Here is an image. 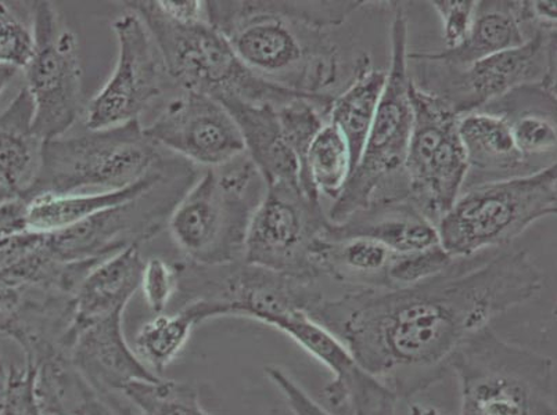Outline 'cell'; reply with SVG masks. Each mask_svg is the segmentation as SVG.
I'll return each mask as SVG.
<instances>
[{
  "instance_id": "35",
  "label": "cell",
  "mask_w": 557,
  "mask_h": 415,
  "mask_svg": "<svg viewBox=\"0 0 557 415\" xmlns=\"http://www.w3.org/2000/svg\"><path fill=\"white\" fill-rule=\"evenodd\" d=\"M265 376L270 378V381L285 398L293 415H338L313 400L285 369L277 366H268L265 367Z\"/></svg>"
},
{
  "instance_id": "28",
  "label": "cell",
  "mask_w": 557,
  "mask_h": 415,
  "mask_svg": "<svg viewBox=\"0 0 557 415\" xmlns=\"http://www.w3.org/2000/svg\"><path fill=\"white\" fill-rule=\"evenodd\" d=\"M354 169L351 150L341 130L325 124L308 149L300 186L307 197L321 201L322 196L336 201Z\"/></svg>"
},
{
  "instance_id": "34",
  "label": "cell",
  "mask_w": 557,
  "mask_h": 415,
  "mask_svg": "<svg viewBox=\"0 0 557 415\" xmlns=\"http://www.w3.org/2000/svg\"><path fill=\"white\" fill-rule=\"evenodd\" d=\"M443 22L445 49L458 48L472 27L474 0H434L430 2Z\"/></svg>"
},
{
  "instance_id": "1",
  "label": "cell",
  "mask_w": 557,
  "mask_h": 415,
  "mask_svg": "<svg viewBox=\"0 0 557 415\" xmlns=\"http://www.w3.org/2000/svg\"><path fill=\"white\" fill-rule=\"evenodd\" d=\"M544 277L524 251L458 257L442 275L403 288H352L310 313L398 399L428 391L469 338L534 300Z\"/></svg>"
},
{
  "instance_id": "37",
  "label": "cell",
  "mask_w": 557,
  "mask_h": 415,
  "mask_svg": "<svg viewBox=\"0 0 557 415\" xmlns=\"http://www.w3.org/2000/svg\"><path fill=\"white\" fill-rule=\"evenodd\" d=\"M157 8L171 22L190 25L207 22L206 2L201 0H182V2H171V0H157Z\"/></svg>"
},
{
  "instance_id": "2",
  "label": "cell",
  "mask_w": 557,
  "mask_h": 415,
  "mask_svg": "<svg viewBox=\"0 0 557 415\" xmlns=\"http://www.w3.org/2000/svg\"><path fill=\"white\" fill-rule=\"evenodd\" d=\"M367 2H206L207 22L268 83L308 95L341 78V49L329 37Z\"/></svg>"
},
{
  "instance_id": "7",
  "label": "cell",
  "mask_w": 557,
  "mask_h": 415,
  "mask_svg": "<svg viewBox=\"0 0 557 415\" xmlns=\"http://www.w3.org/2000/svg\"><path fill=\"white\" fill-rule=\"evenodd\" d=\"M449 372L459 382V415H556L554 361L491 326L458 349Z\"/></svg>"
},
{
  "instance_id": "42",
  "label": "cell",
  "mask_w": 557,
  "mask_h": 415,
  "mask_svg": "<svg viewBox=\"0 0 557 415\" xmlns=\"http://www.w3.org/2000/svg\"><path fill=\"white\" fill-rule=\"evenodd\" d=\"M9 367L4 366V363H0V400H2L4 385H7Z\"/></svg>"
},
{
  "instance_id": "24",
  "label": "cell",
  "mask_w": 557,
  "mask_h": 415,
  "mask_svg": "<svg viewBox=\"0 0 557 415\" xmlns=\"http://www.w3.org/2000/svg\"><path fill=\"white\" fill-rule=\"evenodd\" d=\"M480 111L503 116L527 160L556 159V86H521Z\"/></svg>"
},
{
  "instance_id": "39",
  "label": "cell",
  "mask_w": 557,
  "mask_h": 415,
  "mask_svg": "<svg viewBox=\"0 0 557 415\" xmlns=\"http://www.w3.org/2000/svg\"><path fill=\"white\" fill-rule=\"evenodd\" d=\"M556 2H530L531 14L536 25H556Z\"/></svg>"
},
{
  "instance_id": "9",
  "label": "cell",
  "mask_w": 557,
  "mask_h": 415,
  "mask_svg": "<svg viewBox=\"0 0 557 415\" xmlns=\"http://www.w3.org/2000/svg\"><path fill=\"white\" fill-rule=\"evenodd\" d=\"M557 212L556 162L534 174L468 187L437 224L440 246L455 260L511 244Z\"/></svg>"
},
{
  "instance_id": "19",
  "label": "cell",
  "mask_w": 557,
  "mask_h": 415,
  "mask_svg": "<svg viewBox=\"0 0 557 415\" xmlns=\"http://www.w3.org/2000/svg\"><path fill=\"white\" fill-rule=\"evenodd\" d=\"M527 25L534 27L530 2H478L472 27L458 48L438 53H412L426 62L463 68L490 55L521 47L531 37Z\"/></svg>"
},
{
  "instance_id": "18",
  "label": "cell",
  "mask_w": 557,
  "mask_h": 415,
  "mask_svg": "<svg viewBox=\"0 0 557 415\" xmlns=\"http://www.w3.org/2000/svg\"><path fill=\"white\" fill-rule=\"evenodd\" d=\"M326 237L331 240L377 241L394 254H408L440 244L437 226L407 199L374 202L341 224L329 222Z\"/></svg>"
},
{
  "instance_id": "26",
  "label": "cell",
  "mask_w": 557,
  "mask_h": 415,
  "mask_svg": "<svg viewBox=\"0 0 557 415\" xmlns=\"http://www.w3.org/2000/svg\"><path fill=\"white\" fill-rule=\"evenodd\" d=\"M386 78V71L374 68L368 54L359 55L354 63L351 83L344 92L334 96L329 109L327 123L336 126L346 138L351 150L354 168L367 143Z\"/></svg>"
},
{
  "instance_id": "5",
  "label": "cell",
  "mask_w": 557,
  "mask_h": 415,
  "mask_svg": "<svg viewBox=\"0 0 557 415\" xmlns=\"http://www.w3.org/2000/svg\"><path fill=\"white\" fill-rule=\"evenodd\" d=\"M180 156L157 146L139 121L113 128L86 130L71 138L44 141L37 180L23 200L39 196L83 194L126 189L159 172Z\"/></svg>"
},
{
  "instance_id": "14",
  "label": "cell",
  "mask_w": 557,
  "mask_h": 415,
  "mask_svg": "<svg viewBox=\"0 0 557 415\" xmlns=\"http://www.w3.org/2000/svg\"><path fill=\"white\" fill-rule=\"evenodd\" d=\"M119 58L108 83L90 100L85 125L90 130L135 123L172 85L153 37L138 14L128 10L113 23Z\"/></svg>"
},
{
  "instance_id": "41",
  "label": "cell",
  "mask_w": 557,
  "mask_h": 415,
  "mask_svg": "<svg viewBox=\"0 0 557 415\" xmlns=\"http://www.w3.org/2000/svg\"><path fill=\"white\" fill-rule=\"evenodd\" d=\"M409 415H450L448 413L443 412L437 407L433 406H424V404H413L412 407L409 408Z\"/></svg>"
},
{
  "instance_id": "11",
  "label": "cell",
  "mask_w": 557,
  "mask_h": 415,
  "mask_svg": "<svg viewBox=\"0 0 557 415\" xmlns=\"http://www.w3.org/2000/svg\"><path fill=\"white\" fill-rule=\"evenodd\" d=\"M409 98L413 128L405 161L408 200L437 226L463 191L469 174L459 134L460 116L413 79Z\"/></svg>"
},
{
  "instance_id": "23",
  "label": "cell",
  "mask_w": 557,
  "mask_h": 415,
  "mask_svg": "<svg viewBox=\"0 0 557 415\" xmlns=\"http://www.w3.org/2000/svg\"><path fill=\"white\" fill-rule=\"evenodd\" d=\"M44 140L34 129V105L23 88L0 115V192L24 199L37 180Z\"/></svg>"
},
{
  "instance_id": "4",
  "label": "cell",
  "mask_w": 557,
  "mask_h": 415,
  "mask_svg": "<svg viewBox=\"0 0 557 415\" xmlns=\"http://www.w3.org/2000/svg\"><path fill=\"white\" fill-rule=\"evenodd\" d=\"M389 4L393 7L392 62L386 71V86L358 164L329 211L331 224H341L374 202L408 200L405 161L413 128L408 16L401 3Z\"/></svg>"
},
{
  "instance_id": "17",
  "label": "cell",
  "mask_w": 557,
  "mask_h": 415,
  "mask_svg": "<svg viewBox=\"0 0 557 415\" xmlns=\"http://www.w3.org/2000/svg\"><path fill=\"white\" fill-rule=\"evenodd\" d=\"M123 318L113 316L70 331V354L81 376L110 407L121 415H132V408L120 403L114 394H121L132 382L163 377L151 373L126 342Z\"/></svg>"
},
{
  "instance_id": "3",
  "label": "cell",
  "mask_w": 557,
  "mask_h": 415,
  "mask_svg": "<svg viewBox=\"0 0 557 415\" xmlns=\"http://www.w3.org/2000/svg\"><path fill=\"white\" fill-rule=\"evenodd\" d=\"M126 4L144 20L160 50L172 85L184 92L209 96L220 103L239 100L271 104L276 109L298 99H310L327 111L331 109L332 93L296 92L258 77L209 22L190 25L171 22L157 8L156 0Z\"/></svg>"
},
{
  "instance_id": "20",
  "label": "cell",
  "mask_w": 557,
  "mask_h": 415,
  "mask_svg": "<svg viewBox=\"0 0 557 415\" xmlns=\"http://www.w3.org/2000/svg\"><path fill=\"white\" fill-rule=\"evenodd\" d=\"M239 128L245 153L265 187L300 186V162L286 138L277 109L239 100L221 103ZM302 190V189H301Z\"/></svg>"
},
{
  "instance_id": "13",
  "label": "cell",
  "mask_w": 557,
  "mask_h": 415,
  "mask_svg": "<svg viewBox=\"0 0 557 415\" xmlns=\"http://www.w3.org/2000/svg\"><path fill=\"white\" fill-rule=\"evenodd\" d=\"M34 53L25 79L34 129L44 141L62 138L84 114L83 67L77 37L50 2L33 3Z\"/></svg>"
},
{
  "instance_id": "22",
  "label": "cell",
  "mask_w": 557,
  "mask_h": 415,
  "mask_svg": "<svg viewBox=\"0 0 557 415\" xmlns=\"http://www.w3.org/2000/svg\"><path fill=\"white\" fill-rule=\"evenodd\" d=\"M145 262L140 247L131 246L98 263L75 291L70 330L124 316L131 298L139 290Z\"/></svg>"
},
{
  "instance_id": "43",
  "label": "cell",
  "mask_w": 557,
  "mask_h": 415,
  "mask_svg": "<svg viewBox=\"0 0 557 415\" xmlns=\"http://www.w3.org/2000/svg\"><path fill=\"white\" fill-rule=\"evenodd\" d=\"M4 200H9V197L4 196L3 192H0V202H2Z\"/></svg>"
},
{
  "instance_id": "21",
  "label": "cell",
  "mask_w": 557,
  "mask_h": 415,
  "mask_svg": "<svg viewBox=\"0 0 557 415\" xmlns=\"http://www.w3.org/2000/svg\"><path fill=\"white\" fill-rule=\"evenodd\" d=\"M459 134L469 164L465 189L544 169L520 153L503 116L485 111L462 115Z\"/></svg>"
},
{
  "instance_id": "40",
  "label": "cell",
  "mask_w": 557,
  "mask_h": 415,
  "mask_svg": "<svg viewBox=\"0 0 557 415\" xmlns=\"http://www.w3.org/2000/svg\"><path fill=\"white\" fill-rule=\"evenodd\" d=\"M17 68L10 67V65H0V96L9 89L18 75Z\"/></svg>"
},
{
  "instance_id": "10",
  "label": "cell",
  "mask_w": 557,
  "mask_h": 415,
  "mask_svg": "<svg viewBox=\"0 0 557 415\" xmlns=\"http://www.w3.org/2000/svg\"><path fill=\"white\" fill-rule=\"evenodd\" d=\"M413 83L459 116L475 113L525 85L556 86V25H539L524 45L454 68L408 54Z\"/></svg>"
},
{
  "instance_id": "16",
  "label": "cell",
  "mask_w": 557,
  "mask_h": 415,
  "mask_svg": "<svg viewBox=\"0 0 557 415\" xmlns=\"http://www.w3.org/2000/svg\"><path fill=\"white\" fill-rule=\"evenodd\" d=\"M276 330L285 334L332 374L323 399L338 415H395L398 398L359 364L331 331L308 313L282 318Z\"/></svg>"
},
{
  "instance_id": "38",
  "label": "cell",
  "mask_w": 557,
  "mask_h": 415,
  "mask_svg": "<svg viewBox=\"0 0 557 415\" xmlns=\"http://www.w3.org/2000/svg\"><path fill=\"white\" fill-rule=\"evenodd\" d=\"M28 231L27 201L9 199L0 202V241Z\"/></svg>"
},
{
  "instance_id": "33",
  "label": "cell",
  "mask_w": 557,
  "mask_h": 415,
  "mask_svg": "<svg viewBox=\"0 0 557 415\" xmlns=\"http://www.w3.org/2000/svg\"><path fill=\"white\" fill-rule=\"evenodd\" d=\"M178 282L175 263L165 262L160 257H151L145 262L139 288L144 291L145 301L156 316L163 315L170 302L174 301Z\"/></svg>"
},
{
  "instance_id": "15",
  "label": "cell",
  "mask_w": 557,
  "mask_h": 415,
  "mask_svg": "<svg viewBox=\"0 0 557 415\" xmlns=\"http://www.w3.org/2000/svg\"><path fill=\"white\" fill-rule=\"evenodd\" d=\"M181 92L145 128L157 146L207 168H216L245 154L239 128L220 101Z\"/></svg>"
},
{
  "instance_id": "12",
  "label": "cell",
  "mask_w": 557,
  "mask_h": 415,
  "mask_svg": "<svg viewBox=\"0 0 557 415\" xmlns=\"http://www.w3.org/2000/svg\"><path fill=\"white\" fill-rule=\"evenodd\" d=\"M329 219L301 187H268L248 227L243 260L282 275L319 281Z\"/></svg>"
},
{
  "instance_id": "31",
  "label": "cell",
  "mask_w": 557,
  "mask_h": 415,
  "mask_svg": "<svg viewBox=\"0 0 557 415\" xmlns=\"http://www.w3.org/2000/svg\"><path fill=\"white\" fill-rule=\"evenodd\" d=\"M34 53V33L22 18L0 2V65L25 70Z\"/></svg>"
},
{
  "instance_id": "27",
  "label": "cell",
  "mask_w": 557,
  "mask_h": 415,
  "mask_svg": "<svg viewBox=\"0 0 557 415\" xmlns=\"http://www.w3.org/2000/svg\"><path fill=\"white\" fill-rule=\"evenodd\" d=\"M394 252L369 239L325 241L319 251L322 276L354 288H388L387 271Z\"/></svg>"
},
{
  "instance_id": "8",
  "label": "cell",
  "mask_w": 557,
  "mask_h": 415,
  "mask_svg": "<svg viewBox=\"0 0 557 415\" xmlns=\"http://www.w3.org/2000/svg\"><path fill=\"white\" fill-rule=\"evenodd\" d=\"M174 300L201 324L215 317H245L275 327L295 313H310L325 298L318 281L282 275L240 260L221 266L175 263Z\"/></svg>"
},
{
  "instance_id": "6",
  "label": "cell",
  "mask_w": 557,
  "mask_h": 415,
  "mask_svg": "<svg viewBox=\"0 0 557 415\" xmlns=\"http://www.w3.org/2000/svg\"><path fill=\"white\" fill-rule=\"evenodd\" d=\"M267 187L247 154L207 168L175 206L172 240L186 261L221 266L243 260L248 227Z\"/></svg>"
},
{
  "instance_id": "25",
  "label": "cell",
  "mask_w": 557,
  "mask_h": 415,
  "mask_svg": "<svg viewBox=\"0 0 557 415\" xmlns=\"http://www.w3.org/2000/svg\"><path fill=\"white\" fill-rule=\"evenodd\" d=\"M189 164L180 160L178 164L170 171L146 177L138 184L126 187L123 190L108 192H90V194H65V196H39L27 201V226L28 231L53 232L69 229L81 224L100 212L111 210L138 199L146 191L153 189L166 176L175 174Z\"/></svg>"
},
{
  "instance_id": "44",
  "label": "cell",
  "mask_w": 557,
  "mask_h": 415,
  "mask_svg": "<svg viewBox=\"0 0 557 415\" xmlns=\"http://www.w3.org/2000/svg\"><path fill=\"white\" fill-rule=\"evenodd\" d=\"M0 363H4L2 359V354H0Z\"/></svg>"
},
{
  "instance_id": "30",
  "label": "cell",
  "mask_w": 557,
  "mask_h": 415,
  "mask_svg": "<svg viewBox=\"0 0 557 415\" xmlns=\"http://www.w3.org/2000/svg\"><path fill=\"white\" fill-rule=\"evenodd\" d=\"M455 257L442 246H434L408 254H395L387 271L388 288H403L419 285L442 275Z\"/></svg>"
},
{
  "instance_id": "36",
  "label": "cell",
  "mask_w": 557,
  "mask_h": 415,
  "mask_svg": "<svg viewBox=\"0 0 557 415\" xmlns=\"http://www.w3.org/2000/svg\"><path fill=\"white\" fill-rule=\"evenodd\" d=\"M35 285L32 271L24 261L0 271V318L16 311Z\"/></svg>"
},
{
  "instance_id": "29",
  "label": "cell",
  "mask_w": 557,
  "mask_h": 415,
  "mask_svg": "<svg viewBox=\"0 0 557 415\" xmlns=\"http://www.w3.org/2000/svg\"><path fill=\"white\" fill-rule=\"evenodd\" d=\"M196 326H199L196 318L185 309L174 315H157L140 326L132 349L151 373L163 377L165 369L184 351Z\"/></svg>"
},
{
  "instance_id": "32",
  "label": "cell",
  "mask_w": 557,
  "mask_h": 415,
  "mask_svg": "<svg viewBox=\"0 0 557 415\" xmlns=\"http://www.w3.org/2000/svg\"><path fill=\"white\" fill-rule=\"evenodd\" d=\"M0 415H44L37 393V369L32 364L9 366Z\"/></svg>"
}]
</instances>
